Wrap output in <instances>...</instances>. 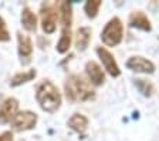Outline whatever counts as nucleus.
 I'll return each instance as SVG.
<instances>
[{"instance_id": "1", "label": "nucleus", "mask_w": 159, "mask_h": 141, "mask_svg": "<svg viewBox=\"0 0 159 141\" xmlns=\"http://www.w3.org/2000/svg\"><path fill=\"white\" fill-rule=\"evenodd\" d=\"M66 94L71 101H89L95 97L91 84L80 74H73L66 81Z\"/></svg>"}, {"instance_id": "2", "label": "nucleus", "mask_w": 159, "mask_h": 141, "mask_svg": "<svg viewBox=\"0 0 159 141\" xmlns=\"http://www.w3.org/2000/svg\"><path fill=\"white\" fill-rule=\"evenodd\" d=\"M36 100L44 111L54 113L61 106V94H60L58 88L51 81L46 80L37 87Z\"/></svg>"}, {"instance_id": "3", "label": "nucleus", "mask_w": 159, "mask_h": 141, "mask_svg": "<svg viewBox=\"0 0 159 141\" xmlns=\"http://www.w3.org/2000/svg\"><path fill=\"white\" fill-rule=\"evenodd\" d=\"M122 34H124V26L122 21L119 20L118 17H114L108 23L105 24L102 33H101V40L109 47L118 46L122 40Z\"/></svg>"}, {"instance_id": "4", "label": "nucleus", "mask_w": 159, "mask_h": 141, "mask_svg": "<svg viewBox=\"0 0 159 141\" xmlns=\"http://www.w3.org/2000/svg\"><path fill=\"white\" fill-rule=\"evenodd\" d=\"M57 6L54 3L41 4V26L46 33L51 34L56 31L57 27Z\"/></svg>"}, {"instance_id": "5", "label": "nucleus", "mask_w": 159, "mask_h": 141, "mask_svg": "<svg viewBox=\"0 0 159 141\" xmlns=\"http://www.w3.org/2000/svg\"><path fill=\"white\" fill-rule=\"evenodd\" d=\"M37 123V114L33 111H20L11 121V127L14 131H27L36 125Z\"/></svg>"}, {"instance_id": "6", "label": "nucleus", "mask_w": 159, "mask_h": 141, "mask_svg": "<svg viewBox=\"0 0 159 141\" xmlns=\"http://www.w3.org/2000/svg\"><path fill=\"white\" fill-rule=\"evenodd\" d=\"M17 44H19V57L21 64H29L31 61V56H33V44L30 37L23 33H17Z\"/></svg>"}, {"instance_id": "7", "label": "nucleus", "mask_w": 159, "mask_h": 141, "mask_svg": "<svg viewBox=\"0 0 159 141\" xmlns=\"http://www.w3.org/2000/svg\"><path fill=\"white\" fill-rule=\"evenodd\" d=\"M17 110H19V101L13 97H9L0 104V123L6 124L13 121V118L16 117Z\"/></svg>"}, {"instance_id": "8", "label": "nucleus", "mask_w": 159, "mask_h": 141, "mask_svg": "<svg viewBox=\"0 0 159 141\" xmlns=\"http://www.w3.org/2000/svg\"><path fill=\"white\" fill-rule=\"evenodd\" d=\"M97 53H98L99 59L102 61L104 68H105L112 77H118L119 74H121V70H119L118 64H116L115 57L107 50L105 47H97Z\"/></svg>"}, {"instance_id": "9", "label": "nucleus", "mask_w": 159, "mask_h": 141, "mask_svg": "<svg viewBox=\"0 0 159 141\" xmlns=\"http://www.w3.org/2000/svg\"><path fill=\"white\" fill-rule=\"evenodd\" d=\"M126 67L129 70L136 71V73H153L155 71V64L148 59L141 57V56L129 57V60L126 61Z\"/></svg>"}, {"instance_id": "10", "label": "nucleus", "mask_w": 159, "mask_h": 141, "mask_svg": "<svg viewBox=\"0 0 159 141\" xmlns=\"http://www.w3.org/2000/svg\"><path fill=\"white\" fill-rule=\"evenodd\" d=\"M85 71L88 74L89 81L94 84V86H101V84L105 81V74H104L102 68L99 67L95 61H88L85 64Z\"/></svg>"}, {"instance_id": "11", "label": "nucleus", "mask_w": 159, "mask_h": 141, "mask_svg": "<svg viewBox=\"0 0 159 141\" xmlns=\"http://www.w3.org/2000/svg\"><path fill=\"white\" fill-rule=\"evenodd\" d=\"M129 26L131 27H135V29H141L143 31H149L152 29L151 26V20L148 19L143 12H134L131 16H129V20H128Z\"/></svg>"}, {"instance_id": "12", "label": "nucleus", "mask_w": 159, "mask_h": 141, "mask_svg": "<svg viewBox=\"0 0 159 141\" xmlns=\"http://www.w3.org/2000/svg\"><path fill=\"white\" fill-rule=\"evenodd\" d=\"M68 127L71 128V130L77 131V133H84V131L87 130V127H88V118L83 114L75 113V114H73L71 118L68 120Z\"/></svg>"}, {"instance_id": "13", "label": "nucleus", "mask_w": 159, "mask_h": 141, "mask_svg": "<svg viewBox=\"0 0 159 141\" xmlns=\"http://www.w3.org/2000/svg\"><path fill=\"white\" fill-rule=\"evenodd\" d=\"M91 40V29L89 27H81L77 30L75 34V46L78 50H85Z\"/></svg>"}, {"instance_id": "14", "label": "nucleus", "mask_w": 159, "mask_h": 141, "mask_svg": "<svg viewBox=\"0 0 159 141\" xmlns=\"http://www.w3.org/2000/svg\"><path fill=\"white\" fill-rule=\"evenodd\" d=\"M21 24L29 31H36V29H37V17L33 12L30 10V7H27V6L21 12Z\"/></svg>"}, {"instance_id": "15", "label": "nucleus", "mask_w": 159, "mask_h": 141, "mask_svg": "<svg viewBox=\"0 0 159 141\" xmlns=\"http://www.w3.org/2000/svg\"><path fill=\"white\" fill-rule=\"evenodd\" d=\"M60 16H61V24L63 29H71V21H73V10L71 4L68 2H61L58 6Z\"/></svg>"}, {"instance_id": "16", "label": "nucleus", "mask_w": 159, "mask_h": 141, "mask_svg": "<svg viewBox=\"0 0 159 141\" xmlns=\"http://www.w3.org/2000/svg\"><path fill=\"white\" fill-rule=\"evenodd\" d=\"M71 46V29H63L61 37L57 43V51L58 53H67Z\"/></svg>"}, {"instance_id": "17", "label": "nucleus", "mask_w": 159, "mask_h": 141, "mask_svg": "<svg viewBox=\"0 0 159 141\" xmlns=\"http://www.w3.org/2000/svg\"><path fill=\"white\" fill-rule=\"evenodd\" d=\"M36 70H29V71H24V73H17L14 74V77L11 78L10 81V86L13 87H17V86H21V84L27 83V81H31L34 77H36Z\"/></svg>"}, {"instance_id": "18", "label": "nucleus", "mask_w": 159, "mask_h": 141, "mask_svg": "<svg viewBox=\"0 0 159 141\" xmlns=\"http://www.w3.org/2000/svg\"><path fill=\"white\" fill-rule=\"evenodd\" d=\"M135 86L143 96H152L153 93V84L148 80H143V78H136L135 80Z\"/></svg>"}, {"instance_id": "19", "label": "nucleus", "mask_w": 159, "mask_h": 141, "mask_svg": "<svg viewBox=\"0 0 159 141\" xmlns=\"http://www.w3.org/2000/svg\"><path fill=\"white\" fill-rule=\"evenodd\" d=\"M101 4H102L101 0H88V2L85 3V6H84V10H85L87 16L91 17V19H94V17L97 16V13H98Z\"/></svg>"}, {"instance_id": "20", "label": "nucleus", "mask_w": 159, "mask_h": 141, "mask_svg": "<svg viewBox=\"0 0 159 141\" xmlns=\"http://www.w3.org/2000/svg\"><path fill=\"white\" fill-rule=\"evenodd\" d=\"M10 40V34L7 30V26L4 23L3 17H0V41H7Z\"/></svg>"}, {"instance_id": "21", "label": "nucleus", "mask_w": 159, "mask_h": 141, "mask_svg": "<svg viewBox=\"0 0 159 141\" xmlns=\"http://www.w3.org/2000/svg\"><path fill=\"white\" fill-rule=\"evenodd\" d=\"M0 141H13V133L11 131H4L0 134Z\"/></svg>"}]
</instances>
